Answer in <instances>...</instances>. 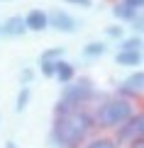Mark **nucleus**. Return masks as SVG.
I'll return each mask as SVG.
<instances>
[{
    "mask_svg": "<svg viewBox=\"0 0 144 148\" xmlns=\"http://www.w3.org/2000/svg\"><path fill=\"white\" fill-rule=\"evenodd\" d=\"M29 104V85H22V90L17 92V100H15V112H24Z\"/></svg>",
    "mask_w": 144,
    "mask_h": 148,
    "instance_id": "13",
    "label": "nucleus"
},
{
    "mask_svg": "<svg viewBox=\"0 0 144 148\" xmlns=\"http://www.w3.org/2000/svg\"><path fill=\"white\" fill-rule=\"evenodd\" d=\"M39 71L44 78H54V71H56V61H47V58H39Z\"/></svg>",
    "mask_w": 144,
    "mask_h": 148,
    "instance_id": "15",
    "label": "nucleus"
},
{
    "mask_svg": "<svg viewBox=\"0 0 144 148\" xmlns=\"http://www.w3.org/2000/svg\"><path fill=\"white\" fill-rule=\"evenodd\" d=\"M83 148H120L112 138H93L90 143H86Z\"/></svg>",
    "mask_w": 144,
    "mask_h": 148,
    "instance_id": "14",
    "label": "nucleus"
},
{
    "mask_svg": "<svg viewBox=\"0 0 144 148\" xmlns=\"http://www.w3.org/2000/svg\"><path fill=\"white\" fill-rule=\"evenodd\" d=\"M93 126H95L93 116L83 109L56 114V121L51 126V141L56 148H81V143H86Z\"/></svg>",
    "mask_w": 144,
    "mask_h": 148,
    "instance_id": "1",
    "label": "nucleus"
},
{
    "mask_svg": "<svg viewBox=\"0 0 144 148\" xmlns=\"http://www.w3.org/2000/svg\"><path fill=\"white\" fill-rule=\"evenodd\" d=\"M32 78H34V71H32V68H24V71L20 73V83H22V85H29V83H32Z\"/></svg>",
    "mask_w": 144,
    "mask_h": 148,
    "instance_id": "18",
    "label": "nucleus"
},
{
    "mask_svg": "<svg viewBox=\"0 0 144 148\" xmlns=\"http://www.w3.org/2000/svg\"><path fill=\"white\" fill-rule=\"evenodd\" d=\"M112 15H115L120 22H132V20H137V10H132L127 3H115Z\"/></svg>",
    "mask_w": 144,
    "mask_h": 148,
    "instance_id": "11",
    "label": "nucleus"
},
{
    "mask_svg": "<svg viewBox=\"0 0 144 148\" xmlns=\"http://www.w3.org/2000/svg\"><path fill=\"white\" fill-rule=\"evenodd\" d=\"M142 36L139 34H134V36H127V39H122L120 41V49H142Z\"/></svg>",
    "mask_w": 144,
    "mask_h": 148,
    "instance_id": "17",
    "label": "nucleus"
},
{
    "mask_svg": "<svg viewBox=\"0 0 144 148\" xmlns=\"http://www.w3.org/2000/svg\"><path fill=\"white\" fill-rule=\"evenodd\" d=\"M122 3H127L129 8H132V10H137V12L144 8V0H122Z\"/></svg>",
    "mask_w": 144,
    "mask_h": 148,
    "instance_id": "21",
    "label": "nucleus"
},
{
    "mask_svg": "<svg viewBox=\"0 0 144 148\" xmlns=\"http://www.w3.org/2000/svg\"><path fill=\"white\" fill-rule=\"evenodd\" d=\"M95 95V88L88 78H81L76 83H66L64 92H61L59 102H56V114H66V112H73V109H83V104H88Z\"/></svg>",
    "mask_w": 144,
    "mask_h": 148,
    "instance_id": "2",
    "label": "nucleus"
},
{
    "mask_svg": "<svg viewBox=\"0 0 144 148\" xmlns=\"http://www.w3.org/2000/svg\"><path fill=\"white\" fill-rule=\"evenodd\" d=\"M5 148H17V143H15V141H8V143H5Z\"/></svg>",
    "mask_w": 144,
    "mask_h": 148,
    "instance_id": "23",
    "label": "nucleus"
},
{
    "mask_svg": "<svg viewBox=\"0 0 144 148\" xmlns=\"http://www.w3.org/2000/svg\"><path fill=\"white\" fill-rule=\"evenodd\" d=\"M24 27H27V32H44V29H49L47 12L44 10H29L24 15Z\"/></svg>",
    "mask_w": 144,
    "mask_h": 148,
    "instance_id": "8",
    "label": "nucleus"
},
{
    "mask_svg": "<svg viewBox=\"0 0 144 148\" xmlns=\"http://www.w3.org/2000/svg\"><path fill=\"white\" fill-rule=\"evenodd\" d=\"M142 51L139 49H120L115 53V63L117 66H125V68H134V66L142 63Z\"/></svg>",
    "mask_w": 144,
    "mask_h": 148,
    "instance_id": "9",
    "label": "nucleus"
},
{
    "mask_svg": "<svg viewBox=\"0 0 144 148\" xmlns=\"http://www.w3.org/2000/svg\"><path fill=\"white\" fill-rule=\"evenodd\" d=\"M142 56H144V53H142Z\"/></svg>",
    "mask_w": 144,
    "mask_h": 148,
    "instance_id": "24",
    "label": "nucleus"
},
{
    "mask_svg": "<svg viewBox=\"0 0 144 148\" xmlns=\"http://www.w3.org/2000/svg\"><path fill=\"white\" fill-rule=\"evenodd\" d=\"M129 148H144V138H139V141H132V143H129Z\"/></svg>",
    "mask_w": 144,
    "mask_h": 148,
    "instance_id": "22",
    "label": "nucleus"
},
{
    "mask_svg": "<svg viewBox=\"0 0 144 148\" xmlns=\"http://www.w3.org/2000/svg\"><path fill=\"white\" fill-rule=\"evenodd\" d=\"M105 53V44L103 41H90V44L83 46V56L86 58H100Z\"/></svg>",
    "mask_w": 144,
    "mask_h": 148,
    "instance_id": "12",
    "label": "nucleus"
},
{
    "mask_svg": "<svg viewBox=\"0 0 144 148\" xmlns=\"http://www.w3.org/2000/svg\"><path fill=\"white\" fill-rule=\"evenodd\" d=\"M144 138V112L139 114H132L125 124L117 126V134H115V143L117 146H125V143H132V141H139Z\"/></svg>",
    "mask_w": 144,
    "mask_h": 148,
    "instance_id": "4",
    "label": "nucleus"
},
{
    "mask_svg": "<svg viewBox=\"0 0 144 148\" xmlns=\"http://www.w3.org/2000/svg\"><path fill=\"white\" fill-rule=\"evenodd\" d=\"M105 34L112 36V39H122V27H108V29H105Z\"/></svg>",
    "mask_w": 144,
    "mask_h": 148,
    "instance_id": "19",
    "label": "nucleus"
},
{
    "mask_svg": "<svg viewBox=\"0 0 144 148\" xmlns=\"http://www.w3.org/2000/svg\"><path fill=\"white\" fill-rule=\"evenodd\" d=\"M24 32H27L24 17H20V15H12V17H8V20L0 24V36H8V39H17V36H22Z\"/></svg>",
    "mask_w": 144,
    "mask_h": 148,
    "instance_id": "7",
    "label": "nucleus"
},
{
    "mask_svg": "<svg viewBox=\"0 0 144 148\" xmlns=\"http://www.w3.org/2000/svg\"><path fill=\"white\" fill-rule=\"evenodd\" d=\"M39 58H47V61H59L64 58V46H54V49H47V51H42Z\"/></svg>",
    "mask_w": 144,
    "mask_h": 148,
    "instance_id": "16",
    "label": "nucleus"
},
{
    "mask_svg": "<svg viewBox=\"0 0 144 148\" xmlns=\"http://www.w3.org/2000/svg\"><path fill=\"white\" fill-rule=\"evenodd\" d=\"M47 17H49V27H54L61 34H73L78 29L76 17H71L66 10H51V12H47Z\"/></svg>",
    "mask_w": 144,
    "mask_h": 148,
    "instance_id": "5",
    "label": "nucleus"
},
{
    "mask_svg": "<svg viewBox=\"0 0 144 148\" xmlns=\"http://www.w3.org/2000/svg\"><path fill=\"white\" fill-rule=\"evenodd\" d=\"M132 114H134V109H132V102L127 97H112V100L103 102L98 107L93 121H95V126H103V129H117Z\"/></svg>",
    "mask_w": 144,
    "mask_h": 148,
    "instance_id": "3",
    "label": "nucleus"
},
{
    "mask_svg": "<svg viewBox=\"0 0 144 148\" xmlns=\"http://www.w3.org/2000/svg\"><path fill=\"white\" fill-rule=\"evenodd\" d=\"M54 78L59 80L61 85L71 83V80L76 78V68H73V63H68V61H64V58H59V61H56V71H54Z\"/></svg>",
    "mask_w": 144,
    "mask_h": 148,
    "instance_id": "10",
    "label": "nucleus"
},
{
    "mask_svg": "<svg viewBox=\"0 0 144 148\" xmlns=\"http://www.w3.org/2000/svg\"><path fill=\"white\" fill-rule=\"evenodd\" d=\"M64 3L76 5V8H90V5H93V0H64Z\"/></svg>",
    "mask_w": 144,
    "mask_h": 148,
    "instance_id": "20",
    "label": "nucleus"
},
{
    "mask_svg": "<svg viewBox=\"0 0 144 148\" xmlns=\"http://www.w3.org/2000/svg\"><path fill=\"white\" fill-rule=\"evenodd\" d=\"M120 95H125V97L144 95V71H134V73H129V75L122 80Z\"/></svg>",
    "mask_w": 144,
    "mask_h": 148,
    "instance_id": "6",
    "label": "nucleus"
}]
</instances>
